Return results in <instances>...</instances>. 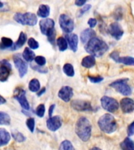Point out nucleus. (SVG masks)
<instances>
[{"label":"nucleus","mask_w":134,"mask_h":150,"mask_svg":"<svg viewBox=\"0 0 134 150\" xmlns=\"http://www.w3.org/2000/svg\"><path fill=\"white\" fill-rule=\"evenodd\" d=\"M26 125L30 130L31 132H34L35 130V119L33 117H30L26 120Z\"/></svg>","instance_id":"4c0bfd02"},{"label":"nucleus","mask_w":134,"mask_h":150,"mask_svg":"<svg viewBox=\"0 0 134 150\" xmlns=\"http://www.w3.org/2000/svg\"><path fill=\"white\" fill-rule=\"evenodd\" d=\"M28 46H29V49H37L39 47L38 42L35 38H30L28 40Z\"/></svg>","instance_id":"f704fd0d"},{"label":"nucleus","mask_w":134,"mask_h":150,"mask_svg":"<svg viewBox=\"0 0 134 150\" xmlns=\"http://www.w3.org/2000/svg\"><path fill=\"white\" fill-rule=\"evenodd\" d=\"M86 1L84 0H76L75 2V4L77 6H83L84 5H86Z\"/></svg>","instance_id":"c03bdc74"},{"label":"nucleus","mask_w":134,"mask_h":150,"mask_svg":"<svg viewBox=\"0 0 134 150\" xmlns=\"http://www.w3.org/2000/svg\"><path fill=\"white\" fill-rule=\"evenodd\" d=\"M95 37H96V32L92 28H87L83 30L80 35V39L83 44H86L89 41Z\"/></svg>","instance_id":"a211bd4d"},{"label":"nucleus","mask_w":134,"mask_h":150,"mask_svg":"<svg viewBox=\"0 0 134 150\" xmlns=\"http://www.w3.org/2000/svg\"><path fill=\"white\" fill-rule=\"evenodd\" d=\"M99 127L106 134H111L117 129V122L115 117L110 113H106L100 117L98 120Z\"/></svg>","instance_id":"7ed1b4c3"},{"label":"nucleus","mask_w":134,"mask_h":150,"mask_svg":"<svg viewBox=\"0 0 134 150\" xmlns=\"http://www.w3.org/2000/svg\"><path fill=\"white\" fill-rule=\"evenodd\" d=\"M54 25H55V22L53 19L46 18L42 19L39 21L40 30L42 35H46L49 30L53 29Z\"/></svg>","instance_id":"4468645a"},{"label":"nucleus","mask_w":134,"mask_h":150,"mask_svg":"<svg viewBox=\"0 0 134 150\" xmlns=\"http://www.w3.org/2000/svg\"><path fill=\"white\" fill-rule=\"evenodd\" d=\"M85 49L88 53L90 54V56L100 57L108 51V45L103 40L98 37H95L87 42L85 45Z\"/></svg>","instance_id":"f257e3e1"},{"label":"nucleus","mask_w":134,"mask_h":150,"mask_svg":"<svg viewBox=\"0 0 134 150\" xmlns=\"http://www.w3.org/2000/svg\"><path fill=\"white\" fill-rule=\"evenodd\" d=\"M120 147L122 150H134V142L129 138H125L120 144Z\"/></svg>","instance_id":"b1692460"},{"label":"nucleus","mask_w":134,"mask_h":150,"mask_svg":"<svg viewBox=\"0 0 134 150\" xmlns=\"http://www.w3.org/2000/svg\"><path fill=\"white\" fill-rule=\"evenodd\" d=\"M96 23H97V21L95 18H90L88 21V24L89 25L90 28H93L96 25Z\"/></svg>","instance_id":"37998d69"},{"label":"nucleus","mask_w":134,"mask_h":150,"mask_svg":"<svg viewBox=\"0 0 134 150\" xmlns=\"http://www.w3.org/2000/svg\"><path fill=\"white\" fill-rule=\"evenodd\" d=\"M14 44V42H13V40L11 38L6 37H2L1 38V42H0V49H11Z\"/></svg>","instance_id":"393cba45"},{"label":"nucleus","mask_w":134,"mask_h":150,"mask_svg":"<svg viewBox=\"0 0 134 150\" xmlns=\"http://www.w3.org/2000/svg\"><path fill=\"white\" fill-rule=\"evenodd\" d=\"M88 78L92 83H100L103 80V77H101V76H88Z\"/></svg>","instance_id":"58836bf2"},{"label":"nucleus","mask_w":134,"mask_h":150,"mask_svg":"<svg viewBox=\"0 0 134 150\" xmlns=\"http://www.w3.org/2000/svg\"><path fill=\"white\" fill-rule=\"evenodd\" d=\"M127 134L129 136L134 135V121L130 124L127 128Z\"/></svg>","instance_id":"a19ab883"},{"label":"nucleus","mask_w":134,"mask_h":150,"mask_svg":"<svg viewBox=\"0 0 134 150\" xmlns=\"http://www.w3.org/2000/svg\"><path fill=\"white\" fill-rule=\"evenodd\" d=\"M11 122L10 117L8 113L0 111V125H9Z\"/></svg>","instance_id":"cd10ccee"},{"label":"nucleus","mask_w":134,"mask_h":150,"mask_svg":"<svg viewBox=\"0 0 134 150\" xmlns=\"http://www.w3.org/2000/svg\"><path fill=\"white\" fill-rule=\"evenodd\" d=\"M119 52L117 51L112 52L110 54V58L112 59L113 60L115 61V62H116V63H117L118 59H119Z\"/></svg>","instance_id":"79ce46f5"},{"label":"nucleus","mask_w":134,"mask_h":150,"mask_svg":"<svg viewBox=\"0 0 134 150\" xmlns=\"http://www.w3.org/2000/svg\"><path fill=\"white\" fill-rule=\"evenodd\" d=\"M65 39L68 42V45H69L71 50L74 52L77 51L78 49V35L75 34H67L65 36Z\"/></svg>","instance_id":"f3484780"},{"label":"nucleus","mask_w":134,"mask_h":150,"mask_svg":"<svg viewBox=\"0 0 134 150\" xmlns=\"http://www.w3.org/2000/svg\"><path fill=\"white\" fill-rule=\"evenodd\" d=\"M22 58L27 62L31 63L35 59V54L31 49H29L28 47H26L24 50L23 53H22Z\"/></svg>","instance_id":"4be33fe9"},{"label":"nucleus","mask_w":134,"mask_h":150,"mask_svg":"<svg viewBox=\"0 0 134 150\" xmlns=\"http://www.w3.org/2000/svg\"><path fill=\"white\" fill-rule=\"evenodd\" d=\"M71 107L76 111L79 112H84V111H91L93 110L91 103L88 101L79 100V99H75L73 100L71 103Z\"/></svg>","instance_id":"9b49d317"},{"label":"nucleus","mask_w":134,"mask_h":150,"mask_svg":"<svg viewBox=\"0 0 134 150\" xmlns=\"http://www.w3.org/2000/svg\"><path fill=\"white\" fill-rule=\"evenodd\" d=\"M49 13H50V8L48 5L42 4L40 5L38 9L37 15L42 18H47L49 15Z\"/></svg>","instance_id":"aec40b11"},{"label":"nucleus","mask_w":134,"mask_h":150,"mask_svg":"<svg viewBox=\"0 0 134 150\" xmlns=\"http://www.w3.org/2000/svg\"><path fill=\"white\" fill-rule=\"evenodd\" d=\"M120 106L124 113H130L134 111V101L129 98H122L120 102Z\"/></svg>","instance_id":"dca6fc26"},{"label":"nucleus","mask_w":134,"mask_h":150,"mask_svg":"<svg viewBox=\"0 0 134 150\" xmlns=\"http://www.w3.org/2000/svg\"><path fill=\"white\" fill-rule=\"evenodd\" d=\"M47 128L50 131H56L62 126V119L60 116L49 117L46 121Z\"/></svg>","instance_id":"f8f14e48"},{"label":"nucleus","mask_w":134,"mask_h":150,"mask_svg":"<svg viewBox=\"0 0 134 150\" xmlns=\"http://www.w3.org/2000/svg\"><path fill=\"white\" fill-rule=\"evenodd\" d=\"M14 21L22 25L35 26L38 22L37 16L33 13L27 12L25 13H16L14 16Z\"/></svg>","instance_id":"20e7f679"},{"label":"nucleus","mask_w":134,"mask_h":150,"mask_svg":"<svg viewBox=\"0 0 134 150\" xmlns=\"http://www.w3.org/2000/svg\"><path fill=\"white\" fill-rule=\"evenodd\" d=\"M59 23L63 32L71 34L75 28L74 21L67 14H61L59 17Z\"/></svg>","instance_id":"423d86ee"},{"label":"nucleus","mask_w":134,"mask_h":150,"mask_svg":"<svg viewBox=\"0 0 134 150\" xmlns=\"http://www.w3.org/2000/svg\"><path fill=\"white\" fill-rule=\"evenodd\" d=\"M59 150H75L70 141L64 140L61 143Z\"/></svg>","instance_id":"7c9ffc66"},{"label":"nucleus","mask_w":134,"mask_h":150,"mask_svg":"<svg viewBox=\"0 0 134 150\" xmlns=\"http://www.w3.org/2000/svg\"><path fill=\"white\" fill-rule=\"evenodd\" d=\"M82 66L85 68H91L93 67L95 63H96V59L95 57L93 56H87L82 59Z\"/></svg>","instance_id":"5701e85b"},{"label":"nucleus","mask_w":134,"mask_h":150,"mask_svg":"<svg viewBox=\"0 0 134 150\" xmlns=\"http://www.w3.org/2000/svg\"><path fill=\"white\" fill-rule=\"evenodd\" d=\"M90 150H101L100 148H97V147H93V148H92Z\"/></svg>","instance_id":"09e8293b"},{"label":"nucleus","mask_w":134,"mask_h":150,"mask_svg":"<svg viewBox=\"0 0 134 150\" xmlns=\"http://www.w3.org/2000/svg\"><path fill=\"white\" fill-rule=\"evenodd\" d=\"M31 67L32 68L33 70H35V71L41 73V74H46L48 73V68L44 67H40L38 66L37 64H34V63H31Z\"/></svg>","instance_id":"72a5a7b5"},{"label":"nucleus","mask_w":134,"mask_h":150,"mask_svg":"<svg viewBox=\"0 0 134 150\" xmlns=\"http://www.w3.org/2000/svg\"><path fill=\"white\" fill-rule=\"evenodd\" d=\"M14 65L19 72L20 77H23L28 72V64L20 54H15L13 57Z\"/></svg>","instance_id":"6e6552de"},{"label":"nucleus","mask_w":134,"mask_h":150,"mask_svg":"<svg viewBox=\"0 0 134 150\" xmlns=\"http://www.w3.org/2000/svg\"><path fill=\"white\" fill-rule=\"evenodd\" d=\"M117 63H122L127 66H134V58L130 57V56H123V57H119L118 59Z\"/></svg>","instance_id":"c85d7f7f"},{"label":"nucleus","mask_w":134,"mask_h":150,"mask_svg":"<svg viewBox=\"0 0 134 150\" xmlns=\"http://www.w3.org/2000/svg\"><path fill=\"white\" fill-rule=\"evenodd\" d=\"M45 112H46V108H45L44 104H40L38 105L36 108V111H35L38 117H43L45 115Z\"/></svg>","instance_id":"c9c22d12"},{"label":"nucleus","mask_w":134,"mask_h":150,"mask_svg":"<svg viewBox=\"0 0 134 150\" xmlns=\"http://www.w3.org/2000/svg\"><path fill=\"white\" fill-rule=\"evenodd\" d=\"M101 105L103 107V110L108 111L109 112H115L118 110L119 104L115 100V98L108 96H103L101 99Z\"/></svg>","instance_id":"0eeeda50"},{"label":"nucleus","mask_w":134,"mask_h":150,"mask_svg":"<svg viewBox=\"0 0 134 150\" xmlns=\"http://www.w3.org/2000/svg\"><path fill=\"white\" fill-rule=\"evenodd\" d=\"M90 8H91V5H89V4L84 5V6H82V9H80L79 11H78V17L82 16V15H83L86 12L88 11Z\"/></svg>","instance_id":"ea45409f"},{"label":"nucleus","mask_w":134,"mask_h":150,"mask_svg":"<svg viewBox=\"0 0 134 150\" xmlns=\"http://www.w3.org/2000/svg\"><path fill=\"white\" fill-rule=\"evenodd\" d=\"M128 81L129 79L127 78L117 80L110 84V87L115 89L118 92H119L123 96H129L132 94V88L129 84H127Z\"/></svg>","instance_id":"39448f33"},{"label":"nucleus","mask_w":134,"mask_h":150,"mask_svg":"<svg viewBox=\"0 0 134 150\" xmlns=\"http://www.w3.org/2000/svg\"><path fill=\"white\" fill-rule=\"evenodd\" d=\"M2 7H3V3L2 2H0V8H2Z\"/></svg>","instance_id":"8fccbe9b"},{"label":"nucleus","mask_w":134,"mask_h":150,"mask_svg":"<svg viewBox=\"0 0 134 150\" xmlns=\"http://www.w3.org/2000/svg\"><path fill=\"white\" fill-rule=\"evenodd\" d=\"M6 103V100L5 99L4 97H2V96L0 95V105L5 104Z\"/></svg>","instance_id":"de8ad7c7"},{"label":"nucleus","mask_w":134,"mask_h":150,"mask_svg":"<svg viewBox=\"0 0 134 150\" xmlns=\"http://www.w3.org/2000/svg\"><path fill=\"white\" fill-rule=\"evenodd\" d=\"M73 96V89L69 86H63L58 91V97L65 103L71 100Z\"/></svg>","instance_id":"2eb2a0df"},{"label":"nucleus","mask_w":134,"mask_h":150,"mask_svg":"<svg viewBox=\"0 0 134 150\" xmlns=\"http://www.w3.org/2000/svg\"><path fill=\"white\" fill-rule=\"evenodd\" d=\"M14 98L20 103V105L24 110H28L30 109V105L28 99L26 98V91L22 88H17L14 91Z\"/></svg>","instance_id":"1a4fd4ad"},{"label":"nucleus","mask_w":134,"mask_h":150,"mask_svg":"<svg viewBox=\"0 0 134 150\" xmlns=\"http://www.w3.org/2000/svg\"><path fill=\"white\" fill-rule=\"evenodd\" d=\"M11 138L10 134L5 128H0V147L6 145Z\"/></svg>","instance_id":"6ab92c4d"},{"label":"nucleus","mask_w":134,"mask_h":150,"mask_svg":"<svg viewBox=\"0 0 134 150\" xmlns=\"http://www.w3.org/2000/svg\"><path fill=\"white\" fill-rule=\"evenodd\" d=\"M108 32L116 40H119L122 37L123 34H124V31L122 30V28H121V26L117 22H114V23H110L109 27H108Z\"/></svg>","instance_id":"ddd939ff"},{"label":"nucleus","mask_w":134,"mask_h":150,"mask_svg":"<svg viewBox=\"0 0 134 150\" xmlns=\"http://www.w3.org/2000/svg\"><path fill=\"white\" fill-rule=\"evenodd\" d=\"M28 88L32 92H38L40 90V82L36 78L31 79L28 84Z\"/></svg>","instance_id":"a878e982"},{"label":"nucleus","mask_w":134,"mask_h":150,"mask_svg":"<svg viewBox=\"0 0 134 150\" xmlns=\"http://www.w3.org/2000/svg\"><path fill=\"white\" fill-rule=\"evenodd\" d=\"M26 41H27V35H26L25 33H24L23 31H22V32H21L20 35H19V38L18 39H17V41L14 43L13 47H12L10 49H11V50H14V49H18V48H21L25 44Z\"/></svg>","instance_id":"412c9836"},{"label":"nucleus","mask_w":134,"mask_h":150,"mask_svg":"<svg viewBox=\"0 0 134 150\" xmlns=\"http://www.w3.org/2000/svg\"><path fill=\"white\" fill-rule=\"evenodd\" d=\"M47 38H48V41H49L52 45H54L55 43V41H56V30L55 28L52 29L47 33L46 35Z\"/></svg>","instance_id":"473e14b6"},{"label":"nucleus","mask_w":134,"mask_h":150,"mask_svg":"<svg viewBox=\"0 0 134 150\" xmlns=\"http://www.w3.org/2000/svg\"><path fill=\"white\" fill-rule=\"evenodd\" d=\"M56 45H57V46H58L59 50L61 52L65 51L68 47V42L66 41L65 38L63 37H59L58 38L56 39Z\"/></svg>","instance_id":"bb28decb"},{"label":"nucleus","mask_w":134,"mask_h":150,"mask_svg":"<svg viewBox=\"0 0 134 150\" xmlns=\"http://www.w3.org/2000/svg\"><path fill=\"white\" fill-rule=\"evenodd\" d=\"M75 133L83 142H87L91 137L92 125L86 117H82L75 124Z\"/></svg>","instance_id":"f03ea898"},{"label":"nucleus","mask_w":134,"mask_h":150,"mask_svg":"<svg viewBox=\"0 0 134 150\" xmlns=\"http://www.w3.org/2000/svg\"><path fill=\"white\" fill-rule=\"evenodd\" d=\"M12 136H13L14 140L17 142H24L26 139L25 136L21 132H13Z\"/></svg>","instance_id":"2f4dec72"},{"label":"nucleus","mask_w":134,"mask_h":150,"mask_svg":"<svg viewBox=\"0 0 134 150\" xmlns=\"http://www.w3.org/2000/svg\"><path fill=\"white\" fill-rule=\"evenodd\" d=\"M34 60L35 62V64H37L38 66H40V67H44L45 64L46 63V59L44 56H35Z\"/></svg>","instance_id":"e433bc0d"},{"label":"nucleus","mask_w":134,"mask_h":150,"mask_svg":"<svg viewBox=\"0 0 134 150\" xmlns=\"http://www.w3.org/2000/svg\"><path fill=\"white\" fill-rule=\"evenodd\" d=\"M55 109V105L53 104V105H50V107L49 109V116L50 117H52V115H53V110Z\"/></svg>","instance_id":"a18cd8bd"},{"label":"nucleus","mask_w":134,"mask_h":150,"mask_svg":"<svg viewBox=\"0 0 134 150\" xmlns=\"http://www.w3.org/2000/svg\"><path fill=\"white\" fill-rule=\"evenodd\" d=\"M0 81H6L9 78L12 70L11 64L6 59H3L0 62Z\"/></svg>","instance_id":"9d476101"},{"label":"nucleus","mask_w":134,"mask_h":150,"mask_svg":"<svg viewBox=\"0 0 134 150\" xmlns=\"http://www.w3.org/2000/svg\"><path fill=\"white\" fill-rule=\"evenodd\" d=\"M45 91H46V88H41L39 90V91H38L37 92V96H42V95H43V94L45 93Z\"/></svg>","instance_id":"49530a36"},{"label":"nucleus","mask_w":134,"mask_h":150,"mask_svg":"<svg viewBox=\"0 0 134 150\" xmlns=\"http://www.w3.org/2000/svg\"><path fill=\"white\" fill-rule=\"evenodd\" d=\"M63 71L68 77H73L75 75V70L71 63H65L63 67Z\"/></svg>","instance_id":"c756f323"}]
</instances>
